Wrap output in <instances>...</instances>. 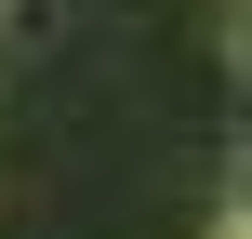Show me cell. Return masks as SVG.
I'll list each match as a JSON object with an SVG mask.
<instances>
[{
    "mask_svg": "<svg viewBox=\"0 0 252 239\" xmlns=\"http://www.w3.org/2000/svg\"><path fill=\"white\" fill-rule=\"evenodd\" d=\"M226 67L252 80V0H226Z\"/></svg>",
    "mask_w": 252,
    "mask_h": 239,
    "instance_id": "obj_1",
    "label": "cell"
},
{
    "mask_svg": "<svg viewBox=\"0 0 252 239\" xmlns=\"http://www.w3.org/2000/svg\"><path fill=\"white\" fill-rule=\"evenodd\" d=\"M226 200H239V213H252V146H239V160H226Z\"/></svg>",
    "mask_w": 252,
    "mask_h": 239,
    "instance_id": "obj_2",
    "label": "cell"
},
{
    "mask_svg": "<svg viewBox=\"0 0 252 239\" xmlns=\"http://www.w3.org/2000/svg\"><path fill=\"white\" fill-rule=\"evenodd\" d=\"M213 239H252V213H239V200H226V213H213Z\"/></svg>",
    "mask_w": 252,
    "mask_h": 239,
    "instance_id": "obj_3",
    "label": "cell"
},
{
    "mask_svg": "<svg viewBox=\"0 0 252 239\" xmlns=\"http://www.w3.org/2000/svg\"><path fill=\"white\" fill-rule=\"evenodd\" d=\"M0 13H13V0H0Z\"/></svg>",
    "mask_w": 252,
    "mask_h": 239,
    "instance_id": "obj_4",
    "label": "cell"
}]
</instances>
